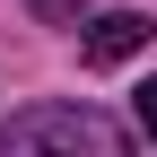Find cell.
<instances>
[{"instance_id": "obj_4", "label": "cell", "mask_w": 157, "mask_h": 157, "mask_svg": "<svg viewBox=\"0 0 157 157\" xmlns=\"http://www.w3.org/2000/svg\"><path fill=\"white\" fill-rule=\"evenodd\" d=\"M140 131H148V140H157V78H148V87H140Z\"/></svg>"}, {"instance_id": "obj_1", "label": "cell", "mask_w": 157, "mask_h": 157, "mask_svg": "<svg viewBox=\"0 0 157 157\" xmlns=\"http://www.w3.org/2000/svg\"><path fill=\"white\" fill-rule=\"evenodd\" d=\"M0 157H131V140L96 105H26L0 131Z\"/></svg>"}, {"instance_id": "obj_2", "label": "cell", "mask_w": 157, "mask_h": 157, "mask_svg": "<svg viewBox=\"0 0 157 157\" xmlns=\"http://www.w3.org/2000/svg\"><path fill=\"white\" fill-rule=\"evenodd\" d=\"M140 44H148V17H140V9H105V17H96L87 35H78V52H87L96 70H113V61H131Z\"/></svg>"}, {"instance_id": "obj_3", "label": "cell", "mask_w": 157, "mask_h": 157, "mask_svg": "<svg viewBox=\"0 0 157 157\" xmlns=\"http://www.w3.org/2000/svg\"><path fill=\"white\" fill-rule=\"evenodd\" d=\"M35 17H44V26H78V9H87V0H26Z\"/></svg>"}]
</instances>
